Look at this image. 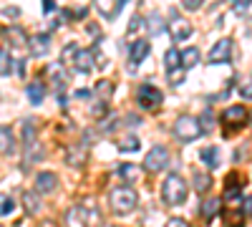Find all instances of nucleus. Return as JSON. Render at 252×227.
I'll return each instance as SVG.
<instances>
[{"label":"nucleus","instance_id":"nucleus-16","mask_svg":"<svg viewBox=\"0 0 252 227\" xmlns=\"http://www.w3.org/2000/svg\"><path fill=\"white\" fill-rule=\"evenodd\" d=\"M96 66V58H94V51L91 48H81L76 61H73V68L81 71V73H91V68Z\"/></svg>","mask_w":252,"mask_h":227},{"label":"nucleus","instance_id":"nucleus-6","mask_svg":"<svg viewBox=\"0 0 252 227\" xmlns=\"http://www.w3.org/2000/svg\"><path fill=\"white\" fill-rule=\"evenodd\" d=\"M164 68H166V78L172 86H182L184 84V66H182V53L177 48H169L164 53Z\"/></svg>","mask_w":252,"mask_h":227},{"label":"nucleus","instance_id":"nucleus-44","mask_svg":"<svg viewBox=\"0 0 252 227\" xmlns=\"http://www.w3.org/2000/svg\"><path fill=\"white\" fill-rule=\"evenodd\" d=\"M126 124H129V127H139V116H136V114L126 116Z\"/></svg>","mask_w":252,"mask_h":227},{"label":"nucleus","instance_id":"nucleus-45","mask_svg":"<svg viewBox=\"0 0 252 227\" xmlns=\"http://www.w3.org/2000/svg\"><path fill=\"white\" fill-rule=\"evenodd\" d=\"M240 91H242V96H245V98H252V86H242Z\"/></svg>","mask_w":252,"mask_h":227},{"label":"nucleus","instance_id":"nucleus-31","mask_svg":"<svg viewBox=\"0 0 252 227\" xmlns=\"http://www.w3.org/2000/svg\"><path fill=\"white\" fill-rule=\"evenodd\" d=\"M119 174H121L124 179L134 182V179L139 177V167H136V164H121V167H119Z\"/></svg>","mask_w":252,"mask_h":227},{"label":"nucleus","instance_id":"nucleus-36","mask_svg":"<svg viewBox=\"0 0 252 227\" xmlns=\"http://www.w3.org/2000/svg\"><path fill=\"white\" fill-rule=\"evenodd\" d=\"M13 210H15V202H13V197L3 195V207H0V212H3V217L13 215Z\"/></svg>","mask_w":252,"mask_h":227},{"label":"nucleus","instance_id":"nucleus-19","mask_svg":"<svg viewBox=\"0 0 252 227\" xmlns=\"http://www.w3.org/2000/svg\"><path fill=\"white\" fill-rule=\"evenodd\" d=\"M111 94H114V84L111 81H98V84L94 86V96H96V101H101V104H109V98H111Z\"/></svg>","mask_w":252,"mask_h":227},{"label":"nucleus","instance_id":"nucleus-27","mask_svg":"<svg viewBox=\"0 0 252 227\" xmlns=\"http://www.w3.org/2000/svg\"><path fill=\"white\" fill-rule=\"evenodd\" d=\"M78 51H81V48H78L76 43H68L66 48L61 51V64H63V66H73V61H76Z\"/></svg>","mask_w":252,"mask_h":227},{"label":"nucleus","instance_id":"nucleus-32","mask_svg":"<svg viewBox=\"0 0 252 227\" xmlns=\"http://www.w3.org/2000/svg\"><path fill=\"white\" fill-rule=\"evenodd\" d=\"M40 154H43V149H40V144H38V141H35V144H28V147H26V164L40 159Z\"/></svg>","mask_w":252,"mask_h":227},{"label":"nucleus","instance_id":"nucleus-7","mask_svg":"<svg viewBox=\"0 0 252 227\" xmlns=\"http://www.w3.org/2000/svg\"><path fill=\"white\" fill-rule=\"evenodd\" d=\"M220 121L224 124V131H227V134H229V131H240L245 124H250V111H247L245 106L235 104V106H229V109L222 111Z\"/></svg>","mask_w":252,"mask_h":227},{"label":"nucleus","instance_id":"nucleus-17","mask_svg":"<svg viewBox=\"0 0 252 227\" xmlns=\"http://www.w3.org/2000/svg\"><path fill=\"white\" fill-rule=\"evenodd\" d=\"M124 5H126V0H114V3H109V0H98L96 3V10L103 15V18H116L121 10H124Z\"/></svg>","mask_w":252,"mask_h":227},{"label":"nucleus","instance_id":"nucleus-28","mask_svg":"<svg viewBox=\"0 0 252 227\" xmlns=\"http://www.w3.org/2000/svg\"><path fill=\"white\" fill-rule=\"evenodd\" d=\"M199 64V48H187V51H182V66L184 68H192V66H197Z\"/></svg>","mask_w":252,"mask_h":227},{"label":"nucleus","instance_id":"nucleus-25","mask_svg":"<svg viewBox=\"0 0 252 227\" xmlns=\"http://www.w3.org/2000/svg\"><path fill=\"white\" fill-rule=\"evenodd\" d=\"M20 127H23V144H26V147L38 141V127H35V121L23 119V121H20Z\"/></svg>","mask_w":252,"mask_h":227},{"label":"nucleus","instance_id":"nucleus-35","mask_svg":"<svg viewBox=\"0 0 252 227\" xmlns=\"http://www.w3.org/2000/svg\"><path fill=\"white\" fill-rule=\"evenodd\" d=\"M94 58H96V68H101V71H103V68L109 66V58L101 53V48H98V46H94Z\"/></svg>","mask_w":252,"mask_h":227},{"label":"nucleus","instance_id":"nucleus-1","mask_svg":"<svg viewBox=\"0 0 252 227\" xmlns=\"http://www.w3.org/2000/svg\"><path fill=\"white\" fill-rule=\"evenodd\" d=\"M242 184H240V174H229L227 177V187H224V207H222V220L224 227H245V197L240 195Z\"/></svg>","mask_w":252,"mask_h":227},{"label":"nucleus","instance_id":"nucleus-21","mask_svg":"<svg viewBox=\"0 0 252 227\" xmlns=\"http://www.w3.org/2000/svg\"><path fill=\"white\" fill-rule=\"evenodd\" d=\"M116 147H119V152H139L141 149V141L134 134H124V136H119Z\"/></svg>","mask_w":252,"mask_h":227},{"label":"nucleus","instance_id":"nucleus-18","mask_svg":"<svg viewBox=\"0 0 252 227\" xmlns=\"http://www.w3.org/2000/svg\"><path fill=\"white\" fill-rule=\"evenodd\" d=\"M66 159L73 167H81V164L86 162V144H71L68 152H66Z\"/></svg>","mask_w":252,"mask_h":227},{"label":"nucleus","instance_id":"nucleus-30","mask_svg":"<svg viewBox=\"0 0 252 227\" xmlns=\"http://www.w3.org/2000/svg\"><path fill=\"white\" fill-rule=\"evenodd\" d=\"M146 28L152 31V35H159L164 31V23H161V15L159 13H152L149 18H146Z\"/></svg>","mask_w":252,"mask_h":227},{"label":"nucleus","instance_id":"nucleus-37","mask_svg":"<svg viewBox=\"0 0 252 227\" xmlns=\"http://www.w3.org/2000/svg\"><path fill=\"white\" fill-rule=\"evenodd\" d=\"M182 8L184 10H199L202 8V0H182Z\"/></svg>","mask_w":252,"mask_h":227},{"label":"nucleus","instance_id":"nucleus-9","mask_svg":"<svg viewBox=\"0 0 252 227\" xmlns=\"http://www.w3.org/2000/svg\"><path fill=\"white\" fill-rule=\"evenodd\" d=\"M169 162H172L169 149L166 147H152V152L146 154V159H144V169L157 174V172H164L166 167H169Z\"/></svg>","mask_w":252,"mask_h":227},{"label":"nucleus","instance_id":"nucleus-4","mask_svg":"<svg viewBox=\"0 0 252 227\" xmlns=\"http://www.w3.org/2000/svg\"><path fill=\"white\" fill-rule=\"evenodd\" d=\"M91 220H98L94 199H83L81 204H73L71 210H66V227H89Z\"/></svg>","mask_w":252,"mask_h":227},{"label":"nucleus","instance_id":"nucleus-33","mask_svg":"<svg viewBox=\"0 0 252 227\" xmlns=\"http://www.w3.org/2000/svg\"><path fill=\"white\" fill-rule=\"evenodd\" d=\"M0 61H3V76L8 78V76H10V71H13V61H10V53H8V48H3V51H0Z\"/></svg>","mask_w":252,"mask_h":227},{"label":"nucleus","instance_id":"nucleus-41","mask_svg":"<svg viewBox=\"0 0 252 227\" xmlns=\"http://www.w3.org/2000/svg\"><path fill=\"white\" fill-rule=\"evenodd\" d=\"M56 8H58V5L53 3V0H43V13H53Z\"/></svg>","mask_w":252,"mask_h":227},{"label":"nucleus","instance_id":"nucleus-11","mask_svg":"<svg viewBox=\"0 0 252 227\" xmlns=\"http://www.w3.org/2000/svg\"><path fill=\"white\" fill-rule=\"evenodd\" d=\"M229 58H232V38H220L212 46V51H209V64L212 66L229 64Z\"/></svg>","mask_w":252,"mask_h":227},{"label":"nucleus","instance_id":"nucleus-26","mask_svg":"<svg viewBox=\"0 0 252 227\" xmlns=\"http://www.w3.org/2000/svg\"><path fill=\"white\" fill-rule=\"evenodd\" d=\"M192 182H194V192L197 195H207L209 187H212V177H209V174H194Z\"/></svg>","mask_w":252,"mask_h":227},{"label":"nucleus","instance_id":"nucleus-13","mask_svg":"<svg viewBox=\"0 0 252 227\" xmlns=\"http://www.w3.org/2000/svg\"><path fill=\"white\" fill-rule=\"evenodd\" d=\"M3 38H5V43H10L13 48H28V46H31V38L26 35L23 28H18V26L5 28V31H3Z\"/></svg>","mask_w":252,"mask_h":227},{"label":"nucleus","instance_id":"nucleus-39","mask_svg":"<svg viewBox=\"0 0 252 227\" xmlns=\"http://www.w3.org/2000/svg\"><path fill=\"white\" fill-rule=\"evenodd\" d=\"M242 210H245V217L250 220V217H252V195H247V197H245V204H242Z\"/></svg>","mask_w":252,"mask_h":227},{"label":"nucleus","instance_id":"nucleus-40","mask_svg":"<svg viewBox=\"0 0 252 227\" xmlns=\"http://www.w3.org/2000/svg\"><path fill=\"white\" fill-rule=\"evenodd\" d=\"M232 8H235L237 13H245V10L250 8V0H237V3H232Z\"/></svg>","mask_w":252,"mask_h":227},{"label":"nucleus","instance_id":"nucleus-23","mask_svg":"<svg viewBox=\"0 0 252 227\" xmlns=\"http://www.w3.org/2000/svg\"><path fill=\"white\" fill-rule=\"evenodd\" d=\"M220 204H222V202H220L217 197H212V199H204V204H202V217H204V222H212V220L220 215V210H222Z\"/></svg>","mask_w":252,"mask_h":227},{"label":"nucleus","instance_id":"nucleus-47","mask_svg":"<svg viewBox=\"0 0 252 227\" xmlns=\"http://www.w3.org/2000/svg\"><path fill=\"white\" fill-rule=\"evenodd\" d=\"M250 124H252V111H250Z\"/></svg>","mask_w":252,"mask_h":227},{"label":"nucleus","instance_id":"nucleus-29","mask_svg":"<svg viewBox=\"0 0 252 227\" xmlns=\"http://www.w3.org/2000/svg\"><path fill=\"white\" fill-rule=\"evenodd\" d=\"M23 204H26L28 215H38L40 212V202H38L35 192H23Z\"/></svg>","mask_w":252,"mask_h":227},{"label":"nucleus","instance_id":"nucleus-42","mask_svg":"<svg viewBox=\"0 0 252 227\" xmlns=\"http://www.w3.org/2000/svg\"><path fill=\"white\" fill-rule=\"evenodd\" d=\"M139 23H141V18H134V20H131V23H129V35L139 31Z\"/></svg>","mask_w":252,"mask_h":227},{"label":"nucleus","instance_id":"nucleus-14","mask_svg":"<svg viewBox=\"0 0 252 227\" xmlns=\"http://www.w3.org/2000/svg\"><path fill=\"white\" fill-rule=\"evenodd\" d=\"M31 56H46L51 51V33H35L31 35V46H28Z\"/></svg>","mask_w":252,"mask_h":227},{"label":"nucleus","instance_id":"nucleus-46","mask_svg":"<svg viewBox=\"0 0 252 227\" xmlns=\"http://www.w3.org/2000/svg\"><path fill=\"white\" fill-rule=\"evenodd\" d=\"M103 227H119V225H103Z\"/></svg>","mask_w":252,"mask_h":227},{"label":"nucleus","instance_id":"nucleus-20","mask_svg":"<svg viewBox=\"0 0 252 227\" xmlns=\"http://www.w3.org/2000/svg\"><path fill=\"white\" fill-rule=\"evenodd\" d=\"M26 94H28V98H31V104H40V101H43V96H46V84L35 78V81H31V84H28Z\"/></svg>","mask_w":252,"mask_h":227},{"label":"nucleus","instance_id":"nucleus-15","mask_svg":"<svg viewBox=\"0 0 252 227\" xmlns=\"http://www.w3.org/2000/svg\"><path fill=\"white\" fill-rule=\"evenodd\" d=\"M56 187H58V177L53 172H40L35 177V192L38 195H51V192H56Z\"/></svg>","mask_w":252,"mask_h":227},{"label":"nucleus","instance_id":"nucleus-10","mask_svg":"<svg viewBox=\"0 0 252 227\" xmlns=\"http://www.w3.org/2000/svg\"><path fill=\"white\" fill-rule=\"evenodd\" d=\"M166 28H169L174 40H187L189 35H192V23H187V18H182L179 10L169 13V23H166Z\"/></svg>","mask_w":252,"mask_h":227},{"label":"nucleus","instance_id":"nucleus-38","mask_svg":"<svg viewBox=\"0 0 252 227\" xmlns=\"http://www.w3.org/2000/svg\"><path fill=\"white\" fill-rule=\"evenodd\" d=\"M164 227H189V225H187V220H182V217H172V220H166Z\"/></svg>","mask_w":252,"mask_h":227},{"label":"nucleus","instance_id":"nucleus-2","mask_svg":"<svg viewBox=\"0 0 252 227\" xmlns=\"http://www.w3.org/2000/svg\"><path fill=\"white\" fill-rule=\"evenodd\" d=\"M139 204V195L129 184H119L109 192V207L114 215H131Z\"/></svg>","mask_w":252,"mask_h":227},{"label":"nucleus","instance_id":"nucleus-24","mask_svg":"<svg viewBox=\"0 0 252 227\" xmlns=\"http://www.w3.org/2000/svg\"><path fill=\"white\" fill-rule=\"evenodd\" d=\"M199 159L204 162V167H209V169H217L220 167V152L215 147H204L199 152Z\"/></svg>","mask_w":252,"mask_h":227},{"label":"nucleus","instance_id":"nucleus-12","mask_svg":"<svg viewBox=\"0 0 252 227\" xmlns=\"http://www.w3.org/2000/svg\"><path fill=\"white\" fill-rule=\"evenodd\" d=\"M149 53H152V43H149V40H144V38L131 40V43H129V68H136Z\"/></svg>","mask_w":252,"mask_h":227},{"label":"nucleus","instance_id":"nucleus-5","mask_svg":"<svg viewBox=\"0 0 252 227\" xmlns=\"http://www.w3.org/2000/svg\"><path fill=\"white\" fill-rule=\"evenodd\" d=\"M172 131H174V136H177L179 141H194V139H199V136L204 134L199 119L192 116V114H182V116H177Z\"/></svg>","mask_w":252,"mask_h":227},{"label":"nucleus","instance_id":"nucleus-22","mask_svg":"<svg viewBox=\"0 0 252 227\" xmlns=\"http://www.w3.org/2000/svg\"><path fill=\"white\" fill-rule=\"evenodd\" d=\"M0 139H3V157L15 154V139H13V131H10L8 124H3V127H0Z\"/></svg>","mask_w":252,"mask_h":227},{"label":"nucleus","instance_id":"nucleus-8","mask_svg":"<svg viewBox=\"0 0 252 227\" xmlns=\"http://www.w3.org/2000/svg\"><path fill=\"white\" fill-rule=\"evenodd\" d=\"M136 104L144 109V111H157L161 104H164V96L161 91L154 86V84H141L136 89Z\"/></svg>","mask_w":252,"mask_h":227},{"label":"nucleus","instance_id":"nucleus-3","mask_svg":"<svg viewBox=\"0 0 252 227\" xmlns=\"http://www.w3.org/2000/svg\"><path fill=\"white\" fill-rule=\"evenodd\" d=\"M189 195V184L184 182L182 174L172 172V174H166V179L161 182V199L164 204H172V207H177V204H182Z\"/></svg>","mask_w":252,"mask_h":227},{"label":"nucleus","instance_id":"nucleus-43","mask_svg":"<svg viewBox=\"0 0 252 227\" xmlns=\"http://www.w3.org/2000/svg\"><path fill=\"white\" fill-rule=\"evenodd\" d=\"M18 13H20V10H18V8H8V5H5V8H3V15H5V18H8V15H10V18H15V15H18Z\"/></svg>","mask_w":252,"mask_h":227},{"label":"nucleus","instance_id":"nucleus-34","mask_svg":"<svg viewBox=\"0 0 252 227\" xmlns=\"http://www.w3.org/2000/svg\"><path fill=\"white\" fill-rule=\"evenodd\" d=\"M199 124H202V129H204V131H212V127H215V116H212V111L207 109V111L199 116Z\"/></svg>","mask_w":252,"mask_h":227}]
</instances>
